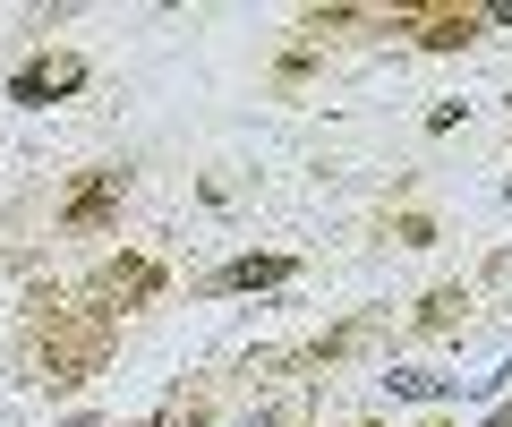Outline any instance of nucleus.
<instances>
[{
  "mask_svg": "<svg viewBox=\"0 0 512 427\" xmlns=\"http://www.w3.org/2000/svg\"><path fill=\"white\" fill-rule=\"evenodd\" d=\"M222 282H231V291H248V282H282V265L274 257H248V265H231Z\"/></svg>",
  "mask_w": 512,
  "mask_h": 427,
  "instance_id": "1",
  "label": "nucleus"
}]
</instances>
